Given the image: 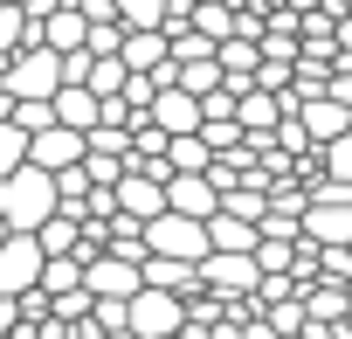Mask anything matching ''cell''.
<instances>
[{
    "label": "cell",
    "mask_w": 352,
    "mask_h": 339,
    "mask_svg": "<svg viewBox=\"0 0 352 339\" xmlns=\"http://www.w3.org/2000/svg\"><path fill=\"white\" fill-rule=\"evenodd\" d=\"M187 325V298L180 291H159V284H138L124 298V332L138 339H166V332H180Z\"/></svg>",
    "instance_id": "6da1fadb"
},
{
    "label": "cell",
    "mask_w": 352,
    "mask_h": 339,
    "mask_svg": "<svg viewBox=\"0 0 352 339\" xmlns=\"http://www.w3.org/2000/svg\"><path fill=\"white\" fill-rule=\"evenodd\" d=\"M138 236H145V249H152V256H187V263H201V256H208V222L173 215V208H159L152 222H138Z\"/></svg>",
    "instance_id": "7a4b0ae2"
},
{
    "label": "cell",
    "mask_w": 352,
    "mask_h": 339,
    "mask_svg": "<svg viewBox=\"0 0 352 339\" xmlns=\"http://www.w3.org/2000/svg\"><path fill=\"white\" fill-rule=\"evenodd\" d=\"M35 277H42V243L28 229H8V236H0V298L35 291Z\"/></svg>",
    "instance_id": "3957f363"
},
{
    "label": "cell",
    "mask_w": 352,
    "mask_h": 339,
    "mask_svg": "<svg viewBox=\"0 0 352 339\" xmlns=\"http://www.w3.org/2000/svg\"><path fill=\"white\" fill-rule=\"evenodd\" d=\"M83 291L90 298H131L138 291V263L118 256V249H97V256H83Z\"/></svg>",
    "instance_id": "277c9868"
},
{
    "label": "cell",
    "mask_w": 352,
    "mask_h": 339,
    "mask_svg": "<svg viewBox=\"0 0 352 339\" xmlns=\"http://www.w3.org/2000/svg\"><path fill=\"white\" fill-rule=\"evenodd\" d=\"M111 194H118V215H131V222H152L166 208V181H152L145 166H124V174L111 181Z\"/></svg>",
    "instance_id": "5b68a950"
},
{
    "label": "cell",
    "mask_w": 352,
    "mask_h": 339,
    "mask_svg": "<svg viewBox=\"0 0 352 339\" xmlns=\"http://www.w3.org/2000/svg\"><path fill=\"white\" fill-rule=\"evenodd\" d=\"M297 236L304 243H352V201H304V215H297Z\"/></svg>",
    "instance_id": "8992f818"
},
{
    "label": "cell",
    "mask_w": 352,
    "mask_h": 339,
    "mask_svg": "<svg viewBox=\"0 0 352 339\" xmlns=\"http://www.w3.org/2000/svg\"><path fill=\"white\" fill-rule=\"evenodd\" d=\"M145 118H152L166 138H173V132H201V97H194V90H180V83H166V90H152Z\"/></svg>",
    "instance_id": "52a82bcc"
},
{
    "label": "cell",
    "mask_w": 352,
    "mask_h": 339,
    "mask_svg": "<svg viewBox=\"0 0 352 339\" xmlns=\"http://www.w3.org/2000/svg\"><path fill=\"white\" fill-rule=\"evenodd\" d=\"M166 208H173V215L208 222V215L221 208V187H214L208 174H166Z\"/></svg>",
    "instance_id": "ba28073f"
},
{
    "label": "cell",
    "mask_w": 352,
    "mask_h": 339,
    "mask_svg": "<svg viewBox=\"0 0 352 339\" xmlns=\"http://www.w3.org/2000/svg\"><path fill=\"white\" fill-rule=\"evenodd\" d=\"M276 118H283V97H276V90H263V83H242V90H235V125H242V138H270Z\"/></svg>",
    "instance_id": "9c48e42d"
},
{
    "label": "cell",
    "mask_w": 352,
    "mask_h": 339,
    "mask_svg": "<svg viewBox=\"0 0 352 339\" xmlns=\"http://www.w3.org/2000/svg\"><path fill=\"white\" fill-rule=\"evenodd\" d=\"M28 159L49 166V174H63V166L83 159V132H69V125H42V132H28Z\"/></svg>",
    "instance_id": "30bf717a"
},
{
    "label": "cell",
    "mask_w": 352,
    "mask_h": 339,
    "mask_svg": "<svg viewBox=\"0 0 352 339\" xmlns=\"http://www.w3.org/2000/svg\"><path fill=\"white\" fill-rule=\"evenodd\" d=\"M83 28H90V21H83L76 0H56V8L35 21V42H49L56 56H69V49H83Z\"/></svg>",
    "instance_id": "8fae6325"
},
{
    "label": "cell",
    "mask_w": 352,
    "mask_h": 339,
    "mask_svg": "<svg viewBox=\"0 0 352 339\" xmlns=\"http://www.w3.org/2000/svg\"><path fill=\"white\" fill-rule=\"evenodd\" d=\"M49 111H56V125L90 132V125H97V90H83V83H56V90H49Z\"/></svg>",
    "instance_id": "7c38bea8"
},
{
    "label": "cell",
    "mask_w": 352,
    "mask_h": 339,
    "mask_svg": "<svg viewBox=\"0 0 352 339\" xmlns=\"http://www.w3.org/2000/svg\"><path fill=\"white\" fill-rule=\"evenodd\" d=\"M138 284H159V291H180V298H187L201 277H194L187 256H152V249H145V256H138Z\"/></svg>",
    "instance_id": "4fadbf2b"
},
{
    "label": "cell",
    "mask_w": 352,
    "mask_h": 339,
    "mask_svg": "<svg viewBox=\"0 0 352 339\" xmlns=\"http://www.w3.org/2000/svg\"><path fill=\"white\" fill-rule=\"evenodd\" d=\"M118 63H124V70H152V63H166V28H124Z\"/></svg>",
    "instance_id": "5bb4252c"
},
{
    "label": "cell",
    "mask_w": 352,
    "mask_h": 339,
    "mask_svg": "<svg viewBox=\"0 0 352 339\" xmlns=\"http://www.w3.org/2000/svg\"><path fill=\"white\" fill-rule=\"evenodd\" d=\"M208 159H214V152H208L201 132H173V138H166V166H173V174H208Z\"/></svg>",
    "instance_id": "9a60e30c"
},
{
    "label": "cell",
    "mask_w": 352,
    "mask_h": 339,
    "mask_svg": "<svg viewBox=\"0 0 352 339\" xmlns=\"http://www.w3.org/2000/svg\"><path fill=\"white\" fill-rule=\"evenodd\" d=\"M208 249H256V222L214 208V215H208Z\"/></svg>",
    "instance_id": "2e32d148"
},
{
    "label": "cell",
    "mask_w": 352,
    "mask_h": 339,
    "mask_svg": "<svg viewBox=\"0 0 352 339\" xmlns=\"http://www.w3.org/2000/svg\"><path fill=\"white\" fill-rule=\"evenodd\" d=\"M83 56H90V49H83ZM124 76H131V70H124L118 56H90V63H83V90H97V97H118Z\"/></svg>",
    "instance_id": "e0dca14e"
},
{
    "label": "cell",
    "mask_w": 352,
    "mask_h": 339,
    "mask_svg": "<svg viewBox=\"0 0 352 339\" xmlns=\"http://www.w3.org/2000/svg\"><path fill=\"white\" fill-rule=\"evenodd\" d=\"M76 284H83V263H76V256H42V277H35L42 298H63V291H76Z\"/></svg>",
    "instance_id": "ac0fdd59"
},
{
    "label": "cell",
    "mask_w": 352,
    "mask_h": 339,
    "mask_svg": "<svg viewBox=\"0 0 352 339\" xmlns=\"http://www.w3.org/2000/svg\"><path fill=\"white\" fill-rule=\"evenodd\" d=\"M187 28H194V35H208V42H221V35H235V8H221V0H194Z\"/></svg>",
    "instance_id": "d6986e66"
},
{
    "label": "cell",
    "mask_w": 352,
    "mask_h": 339,
    "mask_svg": "<svg viewBox=\"0 0 352 339\" xmlns=\"http://www.w3.org/2000/svg\"><path fill=\"white\" fill-rule=\"evenodd\" d=\"M318 174H331V181H345V187H352V132H338V138H324V145H318Z\"/></svg>",
    "instance_id": "ffe728a7"
},
{
    "label": "cell",
    "mask_w": 352,
    "mask_h": 339,
    "mask_svg": "<svg viewBox=\"0 0 352 339\" xmlns=\"http://www.w3.org/2000/svg\"><path fill=\"white\" fill-rule=\"evenodd\" d=\"M111 8H118L124 28H159L166 21V0H111Z\"/></svg>",
    "instance_id": "44dd1931"
},
{
    "label": "cell",
    "mask_w": 352,
    "mask_h": 339,
    "mask_svg": "<svg viewBox=\"0 0 352 339\" xmlns=\"http://www.w3.org/2000/svg\"><path fill=\"white\" fill-rule=\"evenodd\" d=\"M118 42H124V21H118V14L83 28V49H90V56H118Z\"/></svg>",
    "instance_id": "7402d4cb"
},
{
    "label": "cell",
    "mask_w": 352,
    "mask_h": 339,
    "mask_svg": "<svg viewBox=\"0 0 352 339\" xmlns=\"http://www.w3.org/2000/svg\"><path fill=\"white\" fill-rule=\"evenodd\" d=\"M201 138H208V152H228V145H242V125L235 118H201Z\"/></svg>",
    "instance_id": "603a6c76"
},
{
    "label": "cell",
    "mask_w": 352,
    "mask_h": 339,
    "mask_svg": "<svg viewBox=\"0 0 352 339\" xmlns=\"http://www.w3.org/2000/svg\"><path fill=\"white\" fill-rule=\"evenodd\" d=\"M28 159V138L14 132V118H0V174H8V166H21Z\"/></svg>",
    "instance_id": "cb8c5ba5"
},
{
    "label": "cell",
    "mask_w": 352,
    "mask_h": 339,
    "mask_svg": "<svg viewBox=\"0 0 352 339\" xmlns=\"http://www.w3.org/2000/svg\"><path fill=\"white\" fill-rule=\"evenodd\" d=\"M324 97H338V104L352 111V63H345V70H331V83H324Z\"/></svg>",
    "instance_id": "d4e9b609"
},
{
    "label": "cell",
    "mask_w": 352,
    "mask_h": 339,
    "mask_svg": "<svg viewBox=\"0 0 352 339\" xmlns=\"http://www.w3.org/2000/svg\"><path fill=\"white\" fill-rule=\"evenodd\" d=\"M104 339H138V332H124V325H118V332H104Z\"/></svg>",
    "instance_id": "484cf974"
},
{
    "label": "cell",
    "mask_w": 352,
    "mask_h": 339,
    "mask_svg": "<svg viewBox=\"0 0 352 339\" xmlns=\"http://www.w3.org/2000/svg\"><path fill=\"white\" fill-rule=\"evenodd\" d=\"M345 305H352V277H345Z\"/></svg>",
    "instance_id": "4316f807"
},
{
    "label": "cell",
    "mask_w": 352,
    "mask_h": 339,
    "mask_svg": "<svg viewBox=\"0 0 352 339\" xmlns=\"http://www.w3.org/2000/svg\"><path fill=\"white\" fill-rule=\"evenodd\" d=\"M345 249H352V243H345Z\"/></svg>",
    "instance_id": "83f0119b"
}]
</instances>
